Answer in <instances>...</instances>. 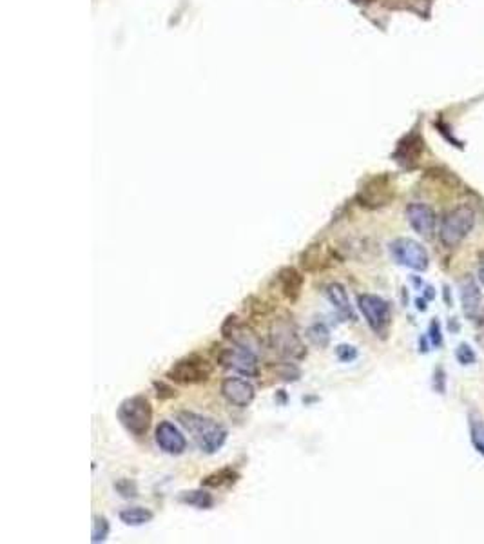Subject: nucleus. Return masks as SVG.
Listing matches in <instances>:
<instances>
[{
    "mask_svg": "<svg viewBox=\"0 0 484 544\" xmlns=\"http://www.w3.org/2000/svg\"><path fill=\"white\" fill-rule=\"evenodd\" d=\"M178 503L185 504V506L196 508V510H210L214 508V495L210 494L209 488L201 486L196 490H185L178 494Z\"/></svg>",
    "mask_w": 484,
    "mask_h": 544,
    "instance_id": "aec40b11",
    "label": "nucleus"
},
{
    "mask_svg": "<svg viewBox=\"0 0 484 544\" xmlns=\"http://www.w3.org/2000/svg\"><path fill=\"white\" fill-rule=\"evenodd\" d=\"M176 421L192 435L194 443L203 453L212 456L224 449V444L227 443L228 430L212 417L201 416L192 410H180L176 414Z\"/></svg>",
    "mask_w": 484,
    "mask_h": 544,
    "instance_id": "f257e3e1",
    "label": "nucleus"
},
{
    "mask_svg": "<svg viewBox=\"0 0 484 544\" xmlns=\"http://www.w3.org/2000/svg\"><path fill=\"white\" fill-rule=\"evenodd\" d=\"M390 254L399 265L416 272H425L430 267V256L419 242L412 238H396L390 243Z\"/></svg>",
    "mask_w": 484,
    "mask_h": 544,
    "instance_id": "1a4fd4ad",
    "label": "nucleus"
},
{
    "mask_svg": "<svg viewBox=\"0 0 484 544\" xmlns=\"http://www.w3.org/2000/svg\"><path fill=\"white\" fill-rule=\"evenodd\" d=\"M113 488L116 490V494L124 499H136L138 497V485L134 479H127V477H122V479L114 481Z\"/></svg>",
    "mask_w": 484,
    "mask_h": 544,
    "instance_id": "393cba45",
    "label": "nucleus"
},
{
    "mask_svg": "<svg viewBox=\"0 0 484 544\" xmlns=\"http://www.w3.org/2000/svg\"><path fill=\"white\" fill-rule=\"evenodd\" d=\"M359 352H357L356 347H352V345H338L336 347V357H338L341 363H352L356 362Z\"/></svg>",
    "mask_w": 484,
    "mask_h": 544,
    "instance_id": "c85d7f7f",
    "label": "nucleus"
},
{
    "mask_svg": "<svg viewBox=\"0 0 484 544\" xmlns=\"http://www.w3.org/2000/svg\"><path fill=\"white\" fill-rule=\"evenodd\" d=\"M219 394H221V398L228 403V405H233L236 408H247L251 407L252 401L256 399V389H254V384L251 383L245 378H240V375H228L221 381L219 384Z\"/></svg>",
    "mask_w": 484,
    "mask_h": 544,
    "instance_id": "9b49d317",
    "label": "nucleus"
},
{
    "mask_svg": "<svg viewBox=\"0 0 484 544\" xmlns=\"http://www.w3.org/2000/svg\"><path fill=\"white\" fill-rule=\"evenodd\" d=\"M419 350H421V352H428V348H426V341H425V338H421L419 339Z\"/></svg>",
    "mask_w": 484,
    "mask_h": 544,
    "instance_id": "72a5a7b5",
    "label": "nucleus"
},
{
    "mask_svg": "<svg viewBox=\"0 0 484 544\" xmlns=\"http://www.w3.org/2000/svg\"><path fill=\"white\" fill-rule=\"evenodd\" d=\"M306 339L311 341L314 347L318 348H327L330 345V329L323 321H315L312 323L305 332Z\"/></svg>",
    "mask_w": 484,
    "mask_h": 544,
    "instance_id": "4be33fe9",
    "label": "nucleus"
},
{
    "mask_svg": "<svg viewBox=\"0 0 484 544\" xmlns=\"http://www.w3.org/2000/svg\"><path fill=\"white\" fill-rule=\"evenodd\" d=\"M276 281H278V287L283 294V297L287 302L296 303L303 293V285H305V276L299 269L296 267H281L279 272L276 274Z\"/></svg>",
    "mask_w": 484,
    "mask_h": 544,
    "instance_id": "f3484780",
    "label": "nucleus"
},
{
    "mask_svg": "<svg viewBox=\"0 0 484 544\" xmlns=\"http://www.w3.org/2000/svg\"><path fill=\"white\" fill-rule=\"evenodd\" d=\"M393 198H396V189L389 174H377L368 178L356 194L357 203L370 210L389 205Z\"/></svg>",
    "mask_w": 484,
    "mask_h": 544,
    "instance_id": "6e6552de",
    "label": "nucleus"
},
{
    "mask_svg": "<svg viewBox=\"0 0 484 544\" xmlns=\"http://www.w3.org/2000/svg\"><path fill=\"white\" fill-rule=\"evenodd\" d=\"M416 305H417V309H419V311H426V300H425V297H417Z\"/></svg>",
    "mask_w": 484,
    "mask_h": 544,
    "instance_id": "473e14b6",
    "label": "nucleus"
},
{
    "mask_svg": "<svg viewBox=\"0 0 484 544\" xmlns=\"http://www.w3.org/2000/svg\"><path fill=\"white\" fill-rule=\"evenodd\" d=\"M118 519L124 522L125 526H143L155 519V513H153L149 508L129 506L124 508V510H120Z\"/></svg>",
    "mask_w": 484,
    "mask_h": 544,
    "instance_id": "412c9836",
    "label": "nucleus"
},
{
    "mask_svg": "<svg viewBox=\"0 0 484 544\" xmlns=\"http://www.w3.org/2000/svg\"><path fill=\"white\" fill-rule=\"evenodd\" d=\"M155 441L162 452L169 456H182L187 450V440L173 421H160L155 430Z\"/></svg>",
    "mask_w": 484,
    "mask_h": 544,
    "instance_id": "4468645a",
    "label": "nucleus"
},
{
    "mask_svg": "<svg viewBox=\"0 0 484 544\" xmlns=\"http://www.w3.org/2000/svg\"><path fill=\"white\" fill-rule=\"evenodd\" d=\"M455 359L461 363L462 366L474 365L477 362V356H475V350L468 343H461L455 348Z\"/></svg>",
    "mask_w": 484,
    "mask_h": 544,
    "instance_id": "a878e982",
    "label": "nucleus"
},
{
    "mask_svg": "<svg viewBox=\"0 0 484 544\" xmlns=\"http://www.w3.org/2000/svg\"><path fill=\"white\" fill-rule=\"evenodd\" d=\"M357 309L377 338H389L390 327H392V305H390V302H387L384 297L377 296V294H359L357 296Z\"/></svg>",
    "mask_w": 484,
    "mask_h": 544,
    "instance_id": "423d86ee",
    "label": "nucleus"
},
{
    "mask_svg": "<svg viewBox=\"0 0 484 544\" xmlns=\"http://www.w3.org/2000/svg\"><path fill=\"white\" fill-rule=\"evenodd\" d=\"M459 297H461L462 314L468 320H477L483 311V293L474 276L468 274L459 281Z\"/></svg>",
    "mask_w": 484,
    "mask_h": 544,
    "instance_id": "2eb2a0df",
    "label": "nucleus"
},
{
    "mask_svg": "<svg viewBox=\"0 0 484 544\" xmlns=\"http://www.w3.org/2000/svg\"><path fill=\"white\" fill-rule=\"evenodd\" d=\"M405 216L414 233L426 240L434 238L435 231H437V215L432 207L421 203V201H412L405 209Z\"/></svg>",
    "mask_w": 484,
    "mask_h": 544,
    "instance_id": "ddd939ff",
    "label": "nucleus"
},
{
    "mask_svg": "<svg viewBox=\"0 0 484 544\" xmlns=\"http://www.w3.org/2000/svg\"><path fill=\"white\" fill-rule=\"evenodd\" d=\"M216 363L221 368L243 378H258L260 375V359L254 350L237 347V345H228V347H219L216 352Z\"/></svg>",
    "mask_w": 484,
    "mask_h": 544,
    "instance_id": "0eeeda50",
    "label": "nucleus"
},
{
    "mask_svg": "<svg viewBox=\"0 0 484 544\" xmlns=\"http://www.w3.org/2000/svg\"><path fill=\"white\" fill-rule=\"evenodd\" d=\"M428 338H430V341H432V345H434V347H441V345H443V334H441V325H439L437 320L430 321Z\"/></svg>",
    "mask_w": 484,
    "mask_h": 544,
    "instance_id": "c756f323",
    "label": "nucleus"
},
{
    "mask_svg": "<svg viewBox=\"0 0 484 544\" xmlns=\"http://www.w3.org/2000/svg\"><path fill=\"white\" fill-rule=\"evenodd\" d=\"M219 330H221V336H224L225 341H228L231 345L249 348V350H254L256 354L261 352V345L263 343H261L260 336L240 316L228 314L224 320V323H221V329Z\"/></svg>",
    "mask_w": 484,
    "mask_h": 544,
    "instance_id": "9d476101",
    "label": "nucleus"
},
{
    "mask_svg": "<svg viewBox=\"0 0 484 544\" xmlns=\"http://www.w3.org/2000/svg\"><path fill=\"white\" fill-rule=\"evenodd\" d=\"M214 374V365L203 357L201 354L192 352L189 356H183L171 365V368L165 372L167 381L182 387H194V384H203Z\"/></svg>",
    "mask_w": 484,
    "mask_h": 544,
    "instance_id": "39448f33",
    "label": "nucleus"
},
{
    "mask_svg": "<svg viewBox=\"0 0 484 544\" xmlns=\"http://www.w3.org/2000/svg\"><path fill=\"white\" fill-rule=\"evenodd\" d=\"M423 149H425V142H423L421 134L417 131H412L398 143L396 151H393V160L398 162L399 165H403V167L412 169L421 160Z\"/></svg>",
    "mask_w": 484,
    "mask_h": 544,
    "instance_id": "dca6fc26",
    "label": "nucleus"
},
{
    "mask_svg": "<svg viewBox=\"0 0 484 544\" xmlns=\"http://www.w3.org/2000/svg\"><path fill=\"white\" fill-rule=\"evenodd\" d=\"M153 405L146 394H134L125 398L116 408L120 425L134 437H143L153 425Z\"/></svg>",
    "mask_w": 484,
    "mask_h": 544,
    "instance_id": "7ed1b4c3",
    "label": "nucleus"
},
{
    "mask_svg": "<svg viewBox=\"0 0 484 544\" xmlns=\"http://www.w3.org/2000/svg\"><path fill=\"white\" fill-rule=\"evenodd\" d=\"M242 479V474L236 470L234 467H224L219 470H214L212 474L205 476L201 479V486L212 490H221V488H231Z\"/></svg>",
    "mask_w": 484,
    "mask_h": 544,
    "instance_id": "6ab92c4d",
    "label": "nucleus"
},
{
    "mask_svg": "<svg viewBox=\"0 0 484 544\" xmlns=\"http://www.w3.org/2000/svg\"><path fill=\"white\" fill-rule=\"evenodd\" d=\"M153 389H155L156 398L160 399V401H167V399L176 398V390H174L167 381H153Z\"/></svg>",
    "mask_w": 484,
    "mask_h": 544,
    "instance_id": "cd10ccee",
    "label": "nucleus"
},
{
    "mask_svg": "<svg viewBox=\"0 0 484 544\" xmlns=\"http://www.w3.org/2000/svg\"><path fill=\"white\" fill-rule=\"evenodd\" d=\"M475 227V210L470 205H457L443 216L439 225V242L443 247L455 249L465 242Z\"/></svg>",
    "mask_w": 484,
    "mask_h": 544,
    "instance_id": "20e7f679",
    "label": "nucleus"
},
{
    "mask_svg": "<svg viewBox=\"0 0 484 544\" xmlns=\"http://www.w3.org/2000/svg\"><path fill=\"white\" fill-rule=\"evenodd\" d=\"M274 372H276V378L285 381V383H294V381H297L299 378H302V371H299L294 363H290V359L276 363Z\"/></svg>",
    "mask_w": 484,
    "mask_h": 544,
    "instance_id": "5701e85b",
    "label": "nucleus"
},
{
    "mask_svg": "<svg viewBox=\"0 0 484 544\" xmlns=\"http://www.w3.org/2000/svg\"><path fill=\"white\" fill-rule=\"evenodd\" d=\"M111 534V524L107 521V517L95 515L93 517V530H91V541L95 544L107 541Z\"/></svg>",
    "mask_w": 484,
    "mask_h": 544,
    "instance_id": "b1692460",
    "label": "nucleus"
},
{
    "mask_svg": "<svg viewBox=\"0 0 484 544\" xmlns=\"http://www.w3.org/2000/svg\"><path fill=\"white\" fill-rule=\"evenodd\" d=\"M470 434H471V444L475 446V450H477L481 456H484V425H479L477 421H471Z\"/></svg>",
    "mask_w": 484,
    "mask_h": 544,
    "instance_id": "bb28decb",
    "label": "nucleus"
},
{
    "mask_svg": "<svg viewBox=\"0 0 484 544\" xmlns=\"http://www.w3.org/2000/svg\"><path fill=\"white\" fill-rule=\"evenodd\" d=\"M269 345L270 348L283 359L290 362H302L306 357V347L299 338L296 325L290 318L281 316L276 318L269 327Z\"/></svg>",
    "mask_w": 484,
    "mask_h": 544,
    "instance_id": "f03ea898",
    "label": "nucleus"
},
{
    "mask_svg": "<svg viewBox=\"0 0 484 544\" xmlns=\"http://www.w3.org/2000/svg\"><path fill=\"white\" fill-rule=\"evenodd\" d=\"M479 316H481V318H483V323H484V311H483V312H481V314H479Z\"/></svg>",
    "mask_w": 484,
    "mask_h": 544,
    "instance_id": "f704fd0d",
    "label": "nucleus"
},
{
    "mask_svg": "<svg viewBox=\"0 0 484 544\" xmlns=\"http://www.w3.org/2000/svg\"><path fill=\"white\" fill-rule=\"evenodd\" d=\"M336 251L323 242H314L305 247L299 254V269L306 274H318L334 265Z\"/></svg>",
    "mask_w": 484,
    "mask_h": 544,
    "instance_id": "f8f14e48",
    "label": "nucleus"
},
{
    "mask_svg": "<svg viewBox=\"0 0 484 544\" xmlns=\"http://www.w3.org/2000/svg\"><path fill=\"white\" fill-rule=\"evenodd\" d=\"M477 281L484 287V251L479 254V265H477Z\"/></svg>",
    "mask_w": 484,
    "mask_h": 544,
    "instance_id": "2f4dec72",
    "label": "nucleus"
},
{
    "mask_svg": "<svg viewBox=\"0 0 484 544\" xmlns=\"http://www.w3.org/2000/svg\"><path fill=\"white\" fill-rule=\"evenodd\" d=\"M434 389H435V392H439V394L446 392V374H444L443 366H439V368H435Z\"/></svg>",
    "mask_w": 484,
    "mask_h": 544,
    "instance_id": "7c9ffc66",
    "label": "nucleus"
},
{
    "mask_svg": "<svg viewBox=\"0 0 484 544\" xmlns=\"http://www.w3.org/2000/svg\"><path fill=\"white\" fill-rule=\"evenodd\" d=\"M323 293L343 321H356V314H354V309L350 305V297H348L345 285L339 283V281H330L329 285H325Z\"/></svg>",
    "mask_w": 484,
    "mask_h": 544,
    "instance_id": "a211bd4d",
    "label": "nucleus"
}]
</instances>
